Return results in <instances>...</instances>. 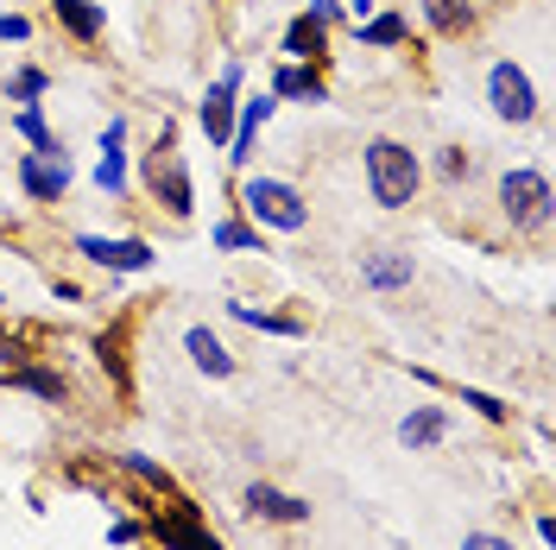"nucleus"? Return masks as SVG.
I'll use <instances>...</instances> for the list:
<instances>
[{"label": "nucleus", "instance_id": "obj_33", "mask_svg": "<svg viewBox=\"0 0 556 550\" xmlns=\"http://www.w3.org/2000/svg\"><path fill=\"white\" fill-rule=\"evenodd\" d=\"M51 298H58V304H83V285H70V278H58V285H51Z\"/></svg>", "mask_w": 556, "mask_h": 550}, {"label": "nucleus", "instance_id": "obj_14", "mask_svg": "<svg viewBox=\"0 0 556 550\" xmlns=\"http://www.w3.org/2000/svg\"><path fill=\"white\" fill-rule=\"evenodd\" d=\"M417 278L412 253H399V247H380V253H361V285L367 291H405Z\"/></svg>", "mask_w": 556, "mask_h": 550}, {"label": "nucleus", "instance_id": "obj_36", "mask_svg": "<svg viewBox=\"0 0 556 550\" xmlns=\"http://www.w3.org/2000/svg\"><path fill=\"white\" fill-rule=\"evenodd\" d=\"M0 304H7V298H0Z\"/></svg>", "mask_w": 556, "mask_h": 550}, {"label": "nucleus", "instance_id": "obj_2", "mask_svg": "<svg viewBox=\"0 0 556 550\" xmlns=\"http://www.w3.org/2000/svg\"><path fill=\"white\" fill-rule=\"evenodd\" d=\"M241 209L253 228H273V235H304L311 228V197L291 184V177H241Z\"/></svg>", "mask_w": 556, "mask_h": 550}, {"label": "nucleus", "instance_id": "obj_17", "mask_svg": "<svg viewBox=\"0 0 556 550\" xmlns=\"http://www.w3.org/2000/svg\"><path fill=\"white\" fill-rule=\"evenodd\" d=\"M323 58H329V26L311 20V13H298L285 26V64H323Z\"/></svg>", "mask_w": 556, "mask_h": 550}, {"label": "nucleus", "instance_id": "obj_5", "mask_svg": "<svg viewBox=\"0 0 556 550\" xmlns=\"http://www.w3.org/2000/svg\"><path fill=\"white\" fill-rule=\"evenodd\" d=\"M486 108H493L500 121H513V127L538 121V114H544V102H538V83H531V70L513 64V58H500V64L486 70Z\"/></svg>", "mask_w": 556, "mask_h": 550}, {"label": "nucleus", "instance_id": "obj_32", "mask_svg": "<svg viewBox=\"0 0 556 550\" xmlns=\"http://www.w3.org/2000/svg\"><path fill=\"white\" fill-rule=\"evenodd\" d=\"M134 538H139L134 518H114V525H108V545H134Z\"/></svg>", "mask_w": 556, "mask_h": 550}, {"label": "nucleus", "instance_id": "obj_34", "mask_svg": "<svg viewBox=\"0 0 556 550\" xmlns=\"http://www.w3.org/2000/svg\"><path fill=\"white\" fill-rule=\"evenodd\" d=\"M538 538H544V550H556V518L538 513Z\"/></svg>", "mask_w": 556, "mask_h": 550}, {"label": "nucleus", "instance_id": "obj_4", "mask_svg": "<svg viewBox=\"0 0 556 550\" xmlns=\"http://www.w3.org/2000/svg\"><path fill=\"white\" fill-rule=\"evenodd\" d=\"M500 215L513 228H551V177L538 172V165L500 172Z\"/></svg>", "mask_w": 556, "mask_h": 550}, {"label": "nucleus", "instance_id": "obj_6", "mask_svg": "<svg viewBox=\"0 0 556 550\" xmlns=\"http://www.w3.org/2000/svg\"><path fill=\"white\" fill-rule=\"evenodd\" d=\"M241 83H247V64H222V76L208 83V96L197 102V121H203L208 146H228V134H235V108H241Z\"/></svg>", "mask_w": 556, "mask_h": 550}, {"label": "nucleus", "instance_id": "obj_25", "mask_svg": "<svg viewBox=\"0 0 556 550\" xmlns=\"http://www.w3.org/2000/svg\"><path fill=\"white\" fill-rule=\"evenodd\" d=\"M45 96H51V70H38V64H26V70H13V76H7V102H45Z\"/></svg>", "mask_w": 556, "mask_h": 550}, {"label": "nucleus", "instance_id": "obj_23", "mask_svg": "<svg viewBox=\"0 0 556 550\" xmlns=\"http://www.w3.org/2000/svg\"><path fill=\"white\" fill-rule=\"evenodd\" d=\"M354 33H361L367 51H392V45H405V38H412V26H405V13H374V20H361Z\"/></svg>", "mask_w": 556, "mask_h": 550}, {"label": "nucleus", "instance_id": "obj_28", "mask_svg": "<svg viewBox=\"0 0 556 550\" xmlns=\"http://www.w3.org/2000/svg\"><path fill=\"white\" fill-rule=\"evenodd\" d=\"M437 172H443V184H468V172H475V152H462V146H443Z\"/></svg>", "mask_w": 556, "mask_h": 550}, {"label": "nucleus", "instance_id": "obj_10", "mask_svg": "<svg viewBox=\"0 0 556 550\" xmlns=\"http://www.w3.org/2000/svg\"><path fill=\"white\" fill-rule=\"evenodd\" d=\"M273 114H278V96H273V89H266V96H253V102H241V108H235V134H228V146H222L235 172H247V165H253V146H260V127H266Z\"/></svg>", "mask_w": 556, "mask_h": 550}, {"label": "nucleus", "instance_id": "obj_31", "mask_svg": "<svg viewBox=\"0 0 556 550\" xmlns=\"http://www.w3.org/2000/svg\"><path fill=\"white\" fill-rule=\"evenodd\" d=\"M304 13H311V20H323V26H336V20H342V0H311Z\"/></svg>", "mask_w": 556, "mask_h": 550}, {"label": "nucleus", "instance_id": "obj_12", "mask_svg": "<svg viewBox=\"0 0 556 550\" xmlns=\"http://www.w3.org/2000/svg\"><path fill=\"white\" fill-rule=\"evenodd\" d=\"M241 507L253 518H266V525H311V500H304V493H285V487H273V482H253L241 493Z\"/></svg>", "mask_w": 556, "mask_h": 550}, {"label": "nucleus", "instance_id": "obj_1", "mask_svg": "<svg viewBox=\"0 0 556 550\" xmlns=\"http://www.w3.org/2000/svg\"><path fill=\"white\" fill-rule=\"evenodd\" d=\"M361 177H367V197L380 209H412L424 190V165L405 139H367L361 152Z\"/></svg>", "mask_w": 556, "mask_h": 550}, {"label": "nucleus", "instance_id": "obj_24", "mask_svg": "<svg viewBox=\"0 0 556 550\" xmlns=\"http://www.w3.org/2000/svg\"><path fill=\"white\" fill-rule=\"evenodd\" d=\"M424 20H430V33L455 38V33L475 26V7H468V0H424Z\"/></svg>", "mask_w": 556, "mask_h": 550}, {"label": "nucleus", "instance_id": "obj_15", "mask_svg": "<svg viewBox=\"0 0 556 550\" xmlns=\"http://www.w3.org/2000/svg\"><path fill=\"white\" fill-rule=\"evenodd\" d=\"M443 437H450V405H412V412L399 417V443L412 449H437L443 443Z\"/></svg>", "mask_w": 556, "mask_h": 550}, {"label": "nucleus", "instance_id": "obj_21", "mask_svg": "<svg viewBox=\"0 0 556 550\" xmlns=\"http://www.w3.org/2000/svg\"><path fill=\"white\" fill-rule=\"evenodd\" d=\"M228 316H235V323H247V329H266V336H291V342L304 336V323H298V316H278V310H260L253 298H228Z\"/></svg>", "mask_w": 556, "mask_h": 550}, {"label": "nucleus", "instance_id": "obj_19", "mask_svg": "<svg viewBox=\"0 0 556 550\" xmlns=\"http://www.w3.org/2000/svg\"><path fill=\"white\" fill-rule=\"evenodd\" d=\"M13 134L26 139L33 152H45V159H64V139L51 134V121H45V102H26L20 114H13Z\"/></svg>", "mask_w": 556, "mask_h": 550}, {"label": "nucleus", "instance_id": "obj_30", "mask_svg": "<svg viewBox=\"0 0 556 550\" xmlns=\"http://www.w3.org/2000/svg\"><path fill=\"white\" fill-rule=\"evenodd\" d=\"M0 38H7V45H26V38H33V20H26V13H0Z\"/></svg>", "mask_w": 556, "mask_h": 550}, {"label": "nucleus", "instance_id": "obj_11", "mask_svg": "<svg viewBox=\"0 0 556 550\" xmlns=\"http://www.w3.org/2000/svg\"><path fill=\"white\" fill-rule=\"evenodd\" d=\"M96 190L108 203L127 197V114H114L102 127V159H96Z\"/></svg>", "mask_w": 556, "mask_h": 550}, {"label": "nucleus", "instance_id": "obj_27", "mask_svg": "<svg viewBox=\"0 0 556 550\" xmlns=\"http://www.w3.org/2000/svg\"><path fill=\"white\" fill-rule=\"evenodd\" d=\"M462 405H468V412H481L486 424H513V405H506V399H493V392H481V386H462Z\"/></svg>", "mask_w": 556, "mask_h": 550}, {"label": "nucleus", "instance_id": "obj_16", "mask_svg": "<svg viewBox=\"0 0 556 550\" xmlns=\"http://www.w3.org/2000/svg\"><path fill=\"white\" fill-rule=\"evenodd\" d=\"M273 96L278 102H329V83H323V70L316 64H278L273 70Z\"/></svg>", "mask_w": 556, "mask_h": 550}, {"label": "nucleus", "instance_id": "obj_20", "mask_svg": "<svg viewBox=\"0 0 556 550\" xmlns=\"http://www.w3.org/2000/svg\"><path fill=\"white\" fill-rule=\"evenodd\" d=\"M208 241L222 247V253H273V247H266V228H253L241 215H222V222L208 228Z\"/></svg>", "mask_w": 556, "mask_h": 550}, {"label": "nucleus", "instance_id": "obj_7", "mask_svg": "<svg viewBox=\"0 0 556 550\" xmlns=\"http://www.w3.org/2000/svg\"><path fill=\"white\" fill-rule=\"evenodd\" d=\"M76 253L102 273H152L159 253L139 241V235H76Z\"/></svg>", "mask_w": 556, "mask_h": 550}, {"label": "nucleus", "instance_id": "obj_35", "mask_svg": "<svg viewBox=\"0 0 556 550\" xmlns=\"http://www.w3.org/2000/svg\"><path fill=\"white\" fill-rule=\"evenodd\" d=\"M20 361V348H13V336H0V367H13Z\"/></svg>", "mask_w": 556, "mask_h": 550}, {"label": "nucleus", "instance_id": "obj_3", "mask_svg": "<svg viewBox=\"0 0 556 550\" xmlns=\"http://www.w3.org/2000/svg\"><path fill=\"white\" fill-rule=\"evenodd\" d=\"M146 184H152V197L165 203V215H190L197 209V184H190V165H184V152H177V127L165 121L159 127V146L146 152Z\"/></svg>", "mask_w": 556, "mask_h": 550}, {"label": "nucleus", "instance_id": "obj_8", "mask_svg": "<svg viewBox=\"0 0 556 550\" xmlns=\"http://www.w3.org/2000/svg\"><path fill=\"white\" fill-rule=\"evenodd\" d=\"M146 532L159 538V550H222V538H215L203 518H197V507H190V500H177V493H172V507H165V513L146 518Z\"/></svg>", "mask_w": 556, "mask_h": 550}, {"label": "nucleus", "instance_id": "obj_13", "mask_svg": "<svg viewBox=\"0 0 556 550\" xmlns=\"http://www.w3.org/2000/svg\"><path fill=\"white\" fill-rule=\"evenodd\" d=\"M184 354H190V367L208 374V379H235V367H241V361L228 354V342H222L208 323H190V329H184Z\"/></svg>", "mask_w": 556, "mask_h": 550}, {"label": "nucleus", "instance_id": "obj_22", "mask_svg": "<svg viewBox=\"0 0 556 550\" xmlns=\"http://www.w3.org/2000/svg\"><path fill=\"white\" fill-rule=\"evenodd\" d=\"M7 386H13V392H33V399H45V405H64V399H70L64 374H51V367H13Z\"/></svg>", "mask_w": 556, "mask_h": 550}, {"label": "nucleus", "instance_id": "obj_9", "mask_svg": "<svg viewBox=\"0 0 556 550\" xmlns=\"http://www.w3.org/2000/svg\"><path fill=\"white\" fill-rule=\"evenodd\" d=\"M20 190H26V203H64L70 190V159H45V152H20Z\"/></svg>", "mask_w": 556, "mask_h": 550}, {"label": "nucleus", "instance_id": "obj_18", "mask_svg": "<svg viewBox=\"0 0 556 550\" xmlns=\"http://www.w3.org/2000/svg\"><path fill=\"white\" fill-rule=\"evenodd\" d=\"M51 13L76 45H96L108 33V7H96V0H51Z\"/></svg>", "mask_w": 556, "mask_h": 550}, {"label": "nucleus", "instance_id": "obj_26", "mask_svg": "<svg viewBox=\"0 0 556 550\" xmlns=\"http://www.w3.org/2000/svg\"><path fill=\"white\" fill-rule=\"evenodd\" d=\"M114 462H121V468H127L134 482H146L152 493H177V487H172V475H165V462H152V455H139V449H127V455H114Z\"/></svg>", "mask_w": 556, "mask_h": 550}, {"label": "nucleus", "instance_id": "obj_29", "mask_svg": "<svg viewBox=\"0 0 556 550\" xmlns=\"http://www.w3.org/2000/svg\"><path fill=\"white\" fill-rule=\"evenodd\" d=\"M462 550H519L506 532H462Z\"/></svg>", "mask_w": 556, "mask_h": 550}]
</instances>
